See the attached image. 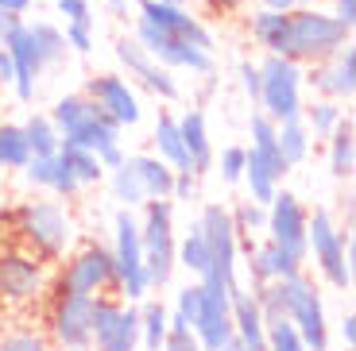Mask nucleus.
<instances>
[{
  "label": "nucleus",
  "mask_w": 356,
  "mask_h": 351,
  "mask_svg": "<svg viewBox=\"0 0 356 351\" xmlns=\"http://www.w3.org/2000/svg\"><path fill=\"white\" fill-rule=\"evenodd\" d=\"M16 239L31 255H39L43 263H58L78 243V224H74V216L66 212L63 201L35 197V201L16 209Z\"/></svg>",
  "instance_id": "nucleus-1"
},
{
  "label": "nucleus",
  "mask_w": 356,
  "mask_h": 351,
  "mask_svg": "<svg viewBox=\"0 0 356 351\" xmlns=\"http://www.w3.org/2000/svg\"><path fill=\"white\" fill-rule=\"evenodd\" d=\"M306 259H314V266L321 271V278L330 282L333 290L341 293L353 290V263H356L353 228L341 232L333 224L330 209H314L306 216Z\"/></svg>",
  "instance_id": "nucleus-2"
},
{
  "label": "nucleus",
  "mask_w": 356,
  "mask_h": 351,
  "mask_svg": "<svg viewBox=\"0 0 356 351\" xmlns=\"http://www.w3.org/2000/svg\"><path fill=\"white\" fill-rule=\"evenodd\" d=\"M353 39V27H345L333 12H321L318 4L291 8V27H286V58L314 66V62L337 54Z\"/></svg>",
  "instance_id": "nucleus-3"
},
{
  "label": "nucleus",
  "mask_w": 356,
  "mask_h": 351,
  "mask_svg": "<svg viewBox=\"0 0 356 351\" xmlns=\"http://www.w3.org/2000/svg\"><path fill=\"white\" fill-rule=\"evenodd\" d=\"M140 247H143V271H147V282L152 290H163L175 278V205L170 197H159V201H143L140 205Z\"/></svg>",
  "instance_id": "nucleus-4"
},
{
  "label": "nucleus",
  "mask_w": 356,
  "mask_h": 351,
  "mask_svg": "<svg viewBox=\"0 0 356 351\" xmlns=\"http://www.w3.org/2000/svg\"><path fill=\"white\" fill-rule=\"evenodd\" d=\"M302 62L286 58V54H264V62H259V112L271 116L275 123L302 116Z\"/></svg>",
  "instance_id": "nucleus-5"
},
{
  "label": "nucleus",
  "mask_w": 356,
  "mask_h": 351,
  "mask_svg": "<svg viewBox=\"0 0 356 351\" xmlns=\"http://www.w3.org/2000/svg\"><path fill=\"white\" fill-rule=\"evenodd\" d=\"M113 266H116V293L124 301H143L152 298V282H147V271H143V247H140V220H136V209H124L113 216Z\"/></svg>",
  "instance_id": "nucleus-6"
},
{
  "label": "nucleus",
  "mask_w": 356,
  "mask_h": 351,
  "mask_svg": "<svg viewBox=\"0 0 356 351\" xmlns=\"http://www.w3.org/2000/svg\"><path fill=\"white\" fill-rule=\"evenodd\" d=\"M93 351H140V309L136 301L97 293L89 301Z\"/></svg>",
  "instance_id": "nucleus-7"
},
{
  "label": "nucleus",
  "mask_w": 356,
  "mask_h": 351,
  "mask_svg": "<svg viewBox=\"0 0 356 351\" xmlns=\"http://www.w3.org/2000/svg\"><path fill=\"white\" fill-rule=\"evenodd\" d=\"M279 301H283V313L294 320L298 336H302L306 351H330V325H325V305H321V293L302 271L291 274V278H279Z\"/></svg>",
  "instance_id": "nucleus-8"
},
{
  "label": "nucleus",
  "mask_w": 356,
  "mask_h": 351,
  "mask_svg": "<svg viewBox=\"0 0 356 351\" xmlns=\"http://www.w3.org/2000/svg\"><path fill=\"white\" fill-rule=\"evenodd\" d=\"M105 290H116V266L108 247L101 243L78 247L54 282V293H70V298H97Z\"/></svg>",
  "instance_id": "nucleus-9"
},
{
  "label": "nucleus",
  "mask_w": 356,
  "mask_h": 351,
  "mask_svg": "<svg viewBox=\"0 0 356 351\" xmlns=\"http://www.w3.org/2000/svg\"><path fill=\"white\" fill-rule=\"evenodd\" d=\"M197 228H202L205 243H209V271L197 282H225L232 286L236 282V263H241V239L232 228V212L225 205H205L202 216H197Z\"/></svg>",
  "instance_id": "nucleus-10"
},
{
  "label": "nucleus",
  "mask_w": 356,
  "mask_h": 351,
  "mask_svg": "<svg viewBox=\"0 0 356 351\" xmlns=\"http://www.w3.org/2000/svg\"><path fill=\"white\" fill-rule=\"evenodd\" d=\"M51 274L39 255L27 247H8L0 251V305H27L47 293Z\"/></svg>",
  "instance_id": "nucleus-11"
},
{
  "label": "nucleus",
  "mask_w": 356,
  "mask_h": 351,
  "mask_svg": "<svg viewBox=\"0 0 356 351\" xmlns=\"http://www.w3.org/2000/svg\"><path fill=\"white\" fill-rule=\"evenodd\" d=\"M136 39L143 43V51L152 54L159 66H167V70H190V74H213V51H202V46L186 43V39L170 35V31H163V27L147 24V19H136Z\"/></svg>",
  "instance_id": "nucleus-12"
},
{
  "label": "nucleus",
  "mask_w": 356,
  "mask_h": 351,
  "mask_svg": "<svg viewBox=\"0 0 356 351\" xmlns=\"http://www.w3.org/2000/svg\"><path fill=\"white\" fill-rule=\"evenodd\" d=\"M306 216H310L306 205L298 201L291 189L279 185V194L267 205V232L264 236L271 239L279 251L291 255L294 263H306Z\"/></svg>",
  "instance_id": "nucleus-13"
},
{
  "label": "nucleus",
  "mask_w": 356,
  "mask_h": 351,
  "mask_svg": "<svg viewBox=\"0 0 356 351\" xmlns=\"http://www.w3.org/2000/svg\"><path fill=\"white\" fill-rule=\"evenodd\" d=\"M229 290L225 282H202V309L190 332L197 336L202 351H217L225 340H232V309H229Z\"/></svg>",
  "instance_id": "nucleus-14"
},
{
  "label": "nucleus",
  "mask_w": 356,
  "mask_h": 351,
  "mask_svg": "<svg viewBox=\"0 0 356 351\" xmlns=\"http://www.w3.org/2000/svg\"><path fill=\"white\" fill-rule=\"evenodd\" d=\"M116 58H120V66L128 70V78H136L143 89H152L155 97H163V101H178L182 97V89H178V81H175V70H167V66H159V62L152 58V54L143 51V43L140 39H116Z\"/></svg>",
  "instance_id": "nucleus-15"
},
{
  "label": "nucleus",
  "mask_w": 356,
  "mask_h": 351,
  "mask_svg": "<svg viewBox=\"0 0 356 351\" xmlns=\"http://www.w3.org/2000/svg\"><path fill=\"white\" fill-rule=\"evenodd\" d=\"M86 97H93V105L105 116H113L120 128H136V123L143 120L140 97H136V89L128 85V78H120V74H97V78H89Z\"/></svg>",
  "instance_id": "nucleus-16"
},
{
  "label": "nucleus",
  "mask_w": 356,
  "mask_h": 351,
  "mask_svg": "<svg viewBox=\"0 0 356 351\" xmlns=\"http://www.w3.org/2000/svg\"><path fill=\"white\" fill-rule=\"evenodd\" d=\"M136 8H140V16H136V19H147V24L163 27V31H170V35H178V39H186V43L202 46V51H213V46H217V35L190 8L163 4V0H136Z\"/></svg>",
  "instance_id": "nucleus-17"
},
{
  "label": "nucleus",
  "mask_w": 356,
  "mask_h": 351,
  "mask_svg": "<svg viewBox=\"0 0 356 351\" xmlns=\"http://www.w3.org/2000/svg\"><path fill=\"white\" fill-rule=\"evenodd\" d=\"M89 301L93 298H70V293H54L51 305V336L63 351H93L89 336Z\"/></svg>",
  "instance_id": "nucleus-18"
},
{
  "label": "nucleus",
  "mask_w": 356,
  "mask_h": 351,
  "mask_svg": "<svg viewBox=\"0 0 356 351\" xmlns=\"http://www.w3.org/2000/svg\"><path fill=\"white\" fill-rule=\"evenodd\" d=\"M306 81L314 85L318 97L341 101V105L353 101V93H356V46H353V39H348L337 54L314 62V70L306 74Z\"/></svg>",
  "instance_id": "nucleus-19"
},
{
  "label": "nucleus",
  "mask_w": 356,
  "mask_h": 351,
  "mask_svg": "<svg viewBox=\"0 0 356 351\" xmlns=\"http://www.w3.org/2000/svg\"><path fill=\"white\" fill-rule=\"evenodd\" d=\"M0 46L12 54V70H16V78H12V93H16V101H24V105L27 101H35L39 74H43L47 66H43V58H39V46H35V39H31V31H27V24H19Z\"/></svg>",
  "instance_id": "nucleus-20"
},
{
  "label": "nucleus",
  "mask_w": 356,
  "mask_h": 351,
  "mask_svg": "<svg viewBox=\"0 0 356 351\" xmlns=\"http://www.w3.org/2000/svg\"><path fill=\"white\" fill-rule=\"evenodd\" d=\"M24 182L35 185V189H47V194H54V197H74L81 189L78 178L66 166L63 151H54V155H31L27 166H24Z\"/></svg>",
  "instance_id": "nucleus-21"
},
{
  "label": "nucleus",
  "mask_w": 356,
  "mask_h": 351,
  "mask_svg": "<svg viewBox=\"0 0 356 351\" xmlns=\"http://www.w3.org/2000/svg\"><path fill=\"white\" fill-rule=\"evenodd\" d=\"M89 101H93V97H89ZM120 132H124V128H120L113 116H105L97 105H93L78 123H74L70 132H63V143L101 155V151H108V147H116V143H120Z\"/></svg>",
  "instance_id": "nucleus-22"
},
{
  "label": "nucleus",
  "mask_w": 356,
  "mask_h": 351,
  "mask_svg": "<svg viewBox=\"0 0 356 351\" xmlns=\"http://www.w3.org/2000/svg\"><path fill=\"white\" fill-rule=\"evenodd\" d=\"M178 132H182V143H186V155H190V170L197 178L209 174L217 166V151L213 139H209V128H205V112L202 108H186L178 116Z\"/></svg>",
  "instance_id": "nucleus-23"
},
{
  "label": "nucleus",
  "mask_w": 356,
  "mask_h": 351,
  "mask_svg": "<svg viewBox=\"0 0 356 351\" xmlns=\"http://www.w3.org/2000/svg\"><path fill=\"white\" fill-rule=\"evenodd\" d=\"M248 271H252V282H279V278H291V274L302 271V263H294L286 251H279L271 239H256V243L248 247Z\"/></svg>",
  "instance_id": "nucleus-24"
},
{
  "label": "nucleus",
  "mask_w": 356,
  "mask_h": 351,
  "mask_svg": "<svg viewBox=\"0 0 356 351\" xmlns=\"http://www.w3.org/2000/svg\"><path fill=\"white\" fill-rule=\"evenodd\" d=\"M286 27H291V12H275V8H256L248 19L252 43L264 54H283L286 51Z\"/></svg>",
  "instance_id": "nucleus-25"
},
{
  "label": "nucleus",
  "mask_w": 356,
  "mask_h": 351,
  "mask_svg": "<svg viewBox=\"0 0 356 351\" xmlns=\"http://www.w3.org/2000/svg\"><path fill=\"white\" fill-rule=\"evenodd\" d=\"M152 147H155V155H159L170 170H190L186 143H182V132H178V116L159 112V120H155V132H152Z\"/></svg>",
  "instance_id": "nucleus-26"
},
{
  "label": "nucleus",
  "mask_w": 356,
  "mask_h": 351,
  "mask_svg": "<svg viewBox=\"0 0 356 351\" xmlns=\"http://www.w3.org/2000/svg\"><path fill=\"white\" fill-rule=\"evenodd\" d=\"M310 128L302 123V116H291V120H279L275 123V147H279V158L291 166H302L310 158Z\"/></svg>",
  "instance_id": "nucleus-27"
},
{
  "label": "nucleus",
  "mask_w": 356,
  "mask_h": 351,
  "mask_svg": "<svg viewBox=\"0 0 356 351\" xmlns=\"http://www.w3.org/2000/svg\"><path fill=\"white\" fill-rule=\"evenodd\" d=\"M136 170V178H140L143 185V194H147V201H159V197H170V182H175V170L163 162L159 155H132L128 158Z\"/></svg>",
  "instance_id": "nucleus-28"
},
{
  "label": "nucleus",
  "mask_w": 356,
  "mask_h": 351,
  "mask_svg": "<svg viewBox=\"0 0 356 351\" xmlns=\"http://www.w3.org/2000/svg\"><path fill=\"white\" fill-rule=\"evenodd\" d=\"M241 182L248 185V194H252V201H256V205H271V197L279 194L283 178L267 166L252 147H244V178H241Z\"/></svg>",
  "instance_id": "nucleus-29"
},
{
  "label": "nucleus",
  "mask_w": 356,
  "mask_h": 351,
  "mask_svg": "<svg viewBox=\"0 0 356 351\" xmlns=\"http://www.w3.org/2000/svg\"><path fill=\"white\" fill-rule=\"evenodd\" d=\"M325 139H330V170H333V178H353V170H356V128H353V120L345 116Z\"/></svg>",
  "instance_id": "nucleus-30"
},
{
  "label": "nucleus",
  "mask_w": 356,
  "mask_h": 351,
  "mask_svg": "<svg viewBox=\"0 0 356 351\" xmlns=\"http://www.w3.org/2000/svg\"><path fill=\"white\" fill-rule=\"evenodd\" d=\"M175 263L182 271H190L194 278H202L209 271V243H205L202 228H197V220L190 224V232L182 239H175Z\"/></svg>",
  "instance_id": "nucleus-31"
},
{
  "label": "nucleus",
  "mask_w": 356,
  "mask_h": 351,
  "mask_svg": "<svg viewBox=\"0 0 356 351\" xmlns=\"http://www.w3.org/2000/svg\"><path fill=\"white\" fill-rule=\"evenodd\" d=\"M167 313L170 309L155 298H143L140 301V348L143 351H159L163 340H167Z\"/></svg>",
  "instance_id": "nucleus-32"
},
{
  "label": "nucleus",
  "mask_w": 356,
  "mask_h": 351,
  "mask_svg": "<svg viewBox=\"0 0 356 351\" xmlns=\"http://www.w3.org/2000/svg\"><path fill=\"white\" fill-rule=\"evenodd\" d=\"M248 132H252V151H256V155L264 158V162L275 170L279 178H286V162L279 158V147H275V120H271V116H264V112H252Z\"/></svg>",
  "instance_id": "nucleus-33"
},
{
  "label": "nucleus",
  "mask_w": 356,
  "mask_h": 351,
  "mask_svg": "<svg viewBox=\"0 0 356 351\" xmlns=\"http://www.w3.org/2000/svg\"><path fill=\"white\" fill-rule=\"evenodd\" d=\"M264 340H267V351H306L302 336H298V328L286 313L264 316Z\"/></svg>",
  "instance_id": "nucleus-34"
},
{
  "label": "nucleus",
  "mask_w": 356,
  "mask_h": 351,
  "mask_svg": "<svg viewBox=\"0 0 356 351\" xmlns=\"http://www.w3.org/2000/svg\"><path fill=\"white\" fill-rule=\"evenodd\" d=\"M105 182H108L113 197L124 205V209H140V205L147 201V194H143V185H140V178H136V170H132V162H128V158L116 170H108Z\"/></svg>",
  "instance_id": "nucleus-35"
},
{
  "label": "nucleus",
  "mask_w": 356,
  "mask_h": 351,
  "mask_svg": "<svg viewBox=\"0 0 356 351\" xmlns=\"http://www.w3.org/2000/svg\"><path fill=\"white\" fill-rule=\"evenodd\" d=\"M27 31H31V39H35L39 46V58H43V66H58V62L66 58V35L58 24H47V19H35V24H27Z\"/></svg>",
  "instance_id": "nucleus-36"
},
{
  "label": "nucleus",
  "mask_w": 356,
  "mask_h": 351,
  "mask_svg": "<svg viewBox=\"0 0 356 351\" xmlns=\"http://www.w3.org/2000/svg\"><path fill=\"white\" fill-rule=\"evenodd\" d=\"M24 135H27V147H31V155H54V151L63 147V135H58V128L51 123V116L43 112H31L24 123Z\"/></svg>",
  "instance_id": "nucleus-37"
},
{
  "label": "nucleus",
  "mask_w": 356,
  "mask_h": 351,
  "mask_svg": "<svg viewBox=\"0 0 356 351\" xmlns=\"http://www.w3.org/2000/svg\"><path fill=\"white\" fill-rule=\"evenodd\" d=\"M232 228H236L241 247L248 251V247L256 243V236H264V232H267V205H256L252 197L244 205H236V212H232Z\"/></svg>",
  "instance_id": "nucleus-38"
},
{
  "label": "nucleus",
  "mask_w": 356,
  "mask_h": 351,
  "mask_svg": "<svg viewBox=\"0 0 356 351\" xmlns=\"http://www.w3.org/2000/svg\"><path fill=\"white\" fill-rule=\"evenodd\" d=\"M31 147H27V135L19 123H0V170H24Z\"/></svg>",
  "instance_id": "nucleus-39"
},
{
  "label": "nucleus",
  "mask_w": 356,
  "mask_h": 351,
  "mask_svg": "<svg viewBox=\"0 0 356 351\" xmlns=\"http://www.w3.org/2000/svg\"><path fill=\"white\" fill-rule=\"evenodd\" d=\"M63 158L66 166H70V174L78 178V185L86 189V185H101L105 182V166H101V158L93 155V151H81V147H70V143H63Z\"/></svg>",
  "instance_id": "nucleus-40"
},
{
  "label": "nucleus",
  "mask_w": 356,
  "mask_h": 351,
  "mask_svg": "<svg viewBox=\"0 0 356 351\" xmlns=\"http://www.w3.org/2000/svg\"><path fill=\"white\" fill-rule=\"evenodd\" d=\"M345 120V108H341V101H330V97H318L314 105H302V123L310 128V135H325L337 128V123Z\"/></svg>",
  "instance_id": "nucleus-41"
},
{
  "label": "nucleus",
  "mask_w": 356,
  "mask_h": 351,
  "mask_svg": "<svg viewBox=\"0 0 356 351\" xmlns=\"http://www.w3.org/2000/svg\"><path fill=\"white\" fill-rule=\"evenodd\" d=\"M0 351H51V343L35 328H16V332L0 336Z\"/></svg>",
  "instance_id": "nucleus-42"
},
{
  "label": "nucleus",
  "mask_w": 356,
  "mask_h": 351,
  "mask_svg": "<svg viewBox=\"0 0 356 351\" xmlns=\"http://www.w3.org/2000/svg\"><path fill=\"white\" fill-rule=\"evenodd\" d=\"M197 309H202V282H194V286H182V290H178V298H175V313L186 316V325L194 328Z\"/></svg>",
  "instance_id": "nucleus-43"
},
{
  "label": "nucleus",
  "mask_w": 356,
  "mask_h": 351,
  "mask_svg": "<svg viewBox=\"0 0 356 351\" xmlns=\"http://www.w3.org/2000/svg\"><path fill=\"white\" fill-rule=\"evenodd\" d=\"M221 178H225V185H241V178H244V147H225L221 151Z\"/></svg>",
  "instance_id": "nucleus-44"
},
{
  "label": "nucleus",
  "mask_w": 356,
  "mask_h": 351,
  "mask_svg": "<svg viewBox=\"0 0 356 351\" xmlns=\"http://www.w3.org/2000/svg\"><path fill=\"white\" fill-rule=\"evenodd\" d=\"M63 35H66V46H70L74 54H89V51H93V27H86V24H66Z\"/></svg>",
  "instance_id": "nucleus-45"
},
{
  "label": "nucleus",
  "mask_w": 356,
  "mask_h": 351,
  "mask_svg": "<svg viewBox=\"0 0 356 351\" xmlns=\"http://www.w3.org/2000/svg\"><path fill=\"white\" fill-rule=\"evenodd\" d=\"M194 197H197V174H194V170H175L170 201H194Z\"/></svg>",
  "instance_id": "nucleus-46"
},
{
  "label": "nucleus",
  "mask_w": 356,
  "mask_h": 351,
  "mask_svg": "<svg viewBox=\"0 0 356 351\" xmlns=\"http://www.w3.org/2000/svg\"><path fill=\"white\" fill-rule=\"evenodd\" d=\"M58 16H66V24L93 27V8H89V0H58Z\"/></svg>",
  "instance_id": "nucleus-47"
},
{
  "label": "nucleus",
  "mask_w": 356,
  "mask_h": 351,
  "mask_svg": "<svg viewBox=\"0 0 356 351\" xmlns=\"http://www.w3.org/2000/svg\"><path fill=\"white\" fill-rule=\"evenodd\" d=\"M241 85L248 93L252 108H259V62H248V58L241 62Z\"/></svg>",
  "instance_id": "nucleus-48"
},
{
  "label": "nucleus",
  "mask_w": 356,
  "mask_h": 351,
  "mask_svg": "<svg viewBox=\"0 0 356 351\" xmlns=\"http://www.w3.org/2000/svg\"><path fill=\"white\" fill-rule=\"evenodd\" d=\"M159 351H202V343H197L194 332H167Z\"/></svg>",
  "instance_id": "nucleus-49"
},
{
  "label": "nucleus",
  "mask_w": 356,
  "mask_h": 351,
  "mask_svg": "<svg viewBox=\"0 0 356 351\" xmlns=\"http://www.w3.org/2000/svg\"><path fill=\"white\" fill-rule=\"evenodd\" d=\"M333 16L345 27H356V0H333Z\"/></svg>",
  "instance_id": "nucleus-50"
},
{
  "label": "nucleus",
  "mask_w": 356,
  "mask_h": 351,
  "mask_svg": "<svg viewBox=\"0 0 356 351\" xmlns=\"http://www.w3.org/2000/svg\"><path fill=\"white\" fill-rule=\"evenodd\" d=\"M19 24H24V16H16V12H4V8H0V43H4V39H8Z\"/></svg>",
  "instance_id": "nucleus-51"
},
{
  "label": "nucleus",
  "mask_w": 356,
  "mask_h": 351,
  "mask_svg": "<svg viewBox=\"0 0 356 351\" xmlns=\"http://www.w3.org/2000/svg\"><path fill=\"white\" fill-rule=\"evenodd\" d=\"M341 340H345V348H356V313H345V320H341Z\"/></svg>",
  "instance_id": "nucleus-52"
},
{
  "label": "nucleus",
  "mask_w": 356,
  "mask_h": 351,
  "mask_svg": "<svg viewBox=\"0 0 356 351\" xmlns=\"http://www.w3.org/2000/svg\"><path fill=\"white\" fill-rule=\"evenodd\" d=\"M12 78H16V70H12V54L0 46V85H12Z\"/></svg>",
  "instance_id": "nucleus-53"
},
{
  "label": "nucleus",
  "mask_w": 356,
  "mask_h": 351,
  "mask_svg": "<svg viewBox=\"0 0 356 351\" xmlns=\"http://www.w3.org/2000/svg\"><path fill=\"white\" fill-rule=\"evenodd\" d=\"M0 8H4V12H16V16H24V12L31 8V0H0Z\"/></svg>",
  "instance_id": "nucleus-54"
},
{
  "label": "nucleus",
  "mask_w": 356,
  "mask_h": 351,
  "mask_svg": "<svg viewBox=\"0 0 356 351\" xmlns=\"http://www.w3.org/2000/svg\"><path fill=\"white\" fill-rule=\"evenodd\" d=\"M259 8H275V12H291L294 0H259Z\"/></svg>",
  "instance_id": "nucleus-55"
},
{
  "label": "nucleus",
  "mask_w": 356,
  "mask_h": 351,
  "mask_svg": "<svg viewBox=\"0 0 356 351\" xmlns=\"http://www.w3.org/2000/svg\"><path fill=\"white\" fill-rule=\"evenodd\" d=\"M217 351H244V343L236 340V336H232V340H225V343H221V348H217Z\"/></svg>",
  "instance_id": "nucleus-56"
},
{
  "label": "nucleus",
  "mask_w": 356,
  "mask_h": 351,
  "mask_svg": "<svg viewBox=\"0 0 356 351\" xmlns=\"http://www.w3.org/2000/svg\"><path fill=\"white\" fill-rule=\"evenodd\" d=\"M105 4L116 12V16H124V8H128V0H105Z\"/></svg>",
  "instance_id": "nucleus-57"
},
{
  "label": "nucleus",
  "mask_w": 356,
  "mask_h": 351,
  "mask_svg": "<svg viewBox=\"0 0 356 351\" xmlns=\"http://www.w3.org/2000/svg\"><path fill=\"white\" fill-rule=\"evenodd\" d=\"M306 4H318V0H294V8H306Z\"/></svg>",
  "instance_id": "nucleus-58"
},
{
  "label": "nucleus",
  "mask_w": 356,
  "mask_h": 351,
  "mask_svg": "<svg viewBox=\"0 0 356 351\" xmlns=\"http://www.w3.org/2000/svg\"><path fill=\"white\" fill-rule=\"evenodd\" d=\"M163 4H178V8H186L190 0H163Z\"/></svg>",
  "instance_id": "nucleus-59"
},
{
  "label": "nucleus",
  "mask_w": 356,
  "mask_h": 351,
  "mask_svg": "<svg viewBox=\"0 0 356 351\" xmlns=\"http://www.w3.org/2000/svg\"><path fill=\"white\" fill-rule=\"evenodd\" d=\"M345 351H356V348H345Z\"/></svg>",
  "instance_id": "nucleus-60"
}]
</instances>
